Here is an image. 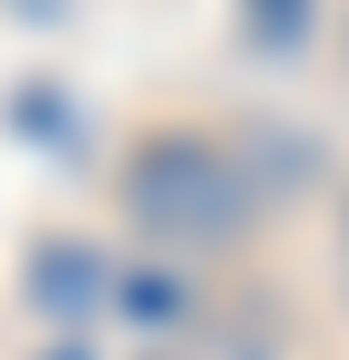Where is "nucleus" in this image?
Returning <instances> with one entry per match:
<instances>
[{"instance_id": "1", "label": "nucleus", "mask_w": 349, "mask_h": 360, "mask_svg": "<svg viewBox=\"0 0 349 360\" xmlns=\"http://www.w3.org/2000/svg\"><path fill=\"white\" fill-rule=\"evenodd\" d=\"M124 206H134L154 237H175V248H226L246 226V175L226 165L216 144L164 134V144H144L134 165H124Z\"/></svg>"}, {"instance_id": "2", "label": "nucleus", "mask_w": 349, "mask_h": 360, "mask_svg": "<svg viewBox=\"0 0 349 360\" xmlns=\"http://www.w3.org/2000/svg\"><path fill=\"white\" fill-rule=\"evenodd\" d=\"M31 288H41L52 309H82L93 288H113V278L93 268V257H72V248H62V257H41V268H31Z\"/></svg>"}]
</instances>
